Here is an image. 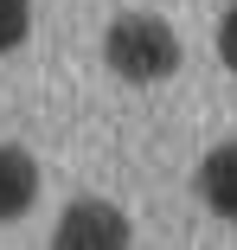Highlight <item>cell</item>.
<instances>
[{
  "label": "cell",
  "mask_w": 237,
  "mask_h": 250,
  "mask_svg": "<svg viewBox=\"0 0 237 250\" xmlns=\"http://www.w3.org/2000/svg\"><path fill=\"white\" fill-rule=\"evenodd\" d=\"M32 32V0H0V52H20Z\"/></svg>",
  "instance_id": "5b68a950"
},
{
  "label": "cell",
  "mask_w": 237,
  "mask_h": 250,
  "mask_svg": "<svg viewBox=\"0 0 237 250\" xmlns=\"http://www.w3.org/2000/svg\"><path fill=\"white\" fill-rule=\"evenodd\" d=\"M128 237H135V225L116 206H103V199H77V206L52 225V244L58 250H122Z\"/></svg>",
  "instance_id": "7a4b0ae2"
},
{
  "label": "cell",
  "mask_w": 237,
  "mask_h": 250,
  "mask_svg": "<svg viewBox=\"0 0 237 250\" xmlns=\"http://www.w3.org/2000/svg\"><path fill=\"white\" fill-rule=\"evenodd\" d=\"M32 199H39V161L26 147L0 141V225H20L32 212Z\"/></svg>",
  "instance_id": "3957f363"
},
{
  "label": "cell",
  "mask_w": 237,
  "mask_h": 250,
  "mask_svg": "<svg viewBox=\"0 0 237 250\" xmlns=\"http://www.w3.org/2000/svg\"><path fill=\"white\" fill-rule=\"evenodd\" d=\"M103 58L128 83H160V77L179 71V32L167 20H154V13H122L103 32Z\"/></svg>",
  "instance_id": "6da1fadb"
},
{
  "label": "cell",
  "mask_w": 237,
  "mask_h": 250,
  "mask_svg": "<svg viewBox=\"0 0 237 250\" xmlns=\"http://www.w3.org/2000/svg\"><path fill=\"white\" fill-rule=\"evenodd\" d=\"M199 199H205L218 218H231V225H237V135H231V141H218L212 154L199 161Z\"/></svg>",
  "instance_id": "277c9868"
},
{
  "label": "cell",
  "mask_w": 237,
  "mask_h": 250,
  "mask_svg": "<svg viewBox=\"0 0 237 250\" xmlns=\"http://www.w3.org/2000/svg\"><path fill=\"white\" fill-rule=\"evenodd\" d=\"M218 58H224V64L237 71V7H231V13L218 20Z\"/></svg>",
  "instance_id": "8992f818"
}]
</instances>
